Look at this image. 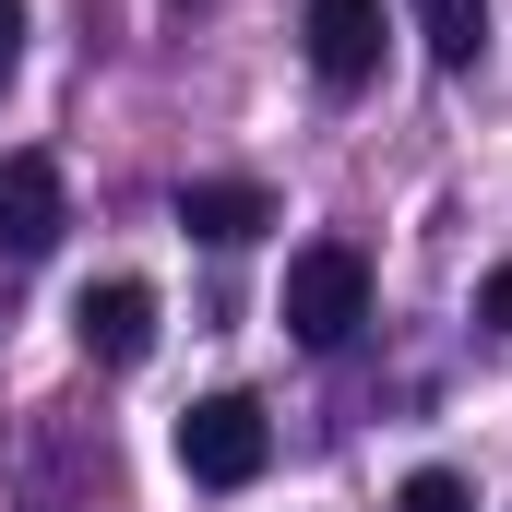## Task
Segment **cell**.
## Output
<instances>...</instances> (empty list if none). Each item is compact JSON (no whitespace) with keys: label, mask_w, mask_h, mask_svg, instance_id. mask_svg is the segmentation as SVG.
I'll return each mask as SVG.
<instances>
[{"label":"cell","mask_w":512,"mask_h":512,"mask_svg":"<svg viewBox=\"0 0 512 512\" xmlns=\"http://www.w3.org/2000/svg\"><path fill=\"white\" fill-rule=\"evenodd\" d=\"M310 72L334 96H358L382 72V0H310Z\"/></svg>","instance_id":"5"},{"label":"cell","mask_w":512,"mask_h":512,"mask_svg":"<svg viewBox=\"0 0 512 512\" xmlns=\"http://www.w3.org/2000/svg\"><path fill=\"white\" fill-rule=\"evenodd\" d=\"M358 322H370V251L358 239H310V251L286 262V334L310 358H334Z\"/></svg>","instance_id":"1"},{"label":"cell","mask_w":512,"mask_h":512,"mask_svg":"<svg viewBox=\"0 0 512 512\" xmlns=\"http://www.w3.org/2000/svg\"><path fill=\"white\" fill-rule=\"evenodd\" d=\"M393 512H477V501H465V477H453V465H417V477L393 489Z\"/></svg>","instance_id":"8"},{"label":"cell","mask_w":512,"mask_h":512,"mask_svg":"<svg viewBox=\"0 0 512 512\" xmlns=\"http://www.w3.org/2000/svg\"><path fill=\"white\" fill-rule=\"evenodd\" d=\"M477 322H489V334H512V262L489 274V286H477Z\"/></svg>","instance_id":"9"},{"label":"cell","mask_w":512,"mask_h":512,"mask_svg":"<svg viewBox=\"0 0 512 512\" xmlns=\"http://www.w3.org/2000/svg\"><path fill=\"white\" fill-rule=\"evenodd\" d=\"M417 12V48L441 60V72H477V48H489V0H405Z\"/></svg>","instance_id":"7"},{"label":"cell","mask_w":512,"mask_h":512,"mask_svg":"<svg viewBox=\"0 0 512 512\" xmlns=\"http://www.w3.org/2000/svg\"><path fill=\"white\" fill-rule=\"evenodd\" d=\"M72 334H84L96 370H143V358H155V286H143V274L84 286V298H72Z\"/></svg>","instance_id":"4"},{"label":"cell","mask_w":512,"mask_h":512,"mask_svg":"<svg viewBox=\"0 0 512 512\" xmlns=\"http://www.w3.org/2000/svg\"><path fill=\"white\" fill-rule=\"evenodd\" d=\"M262 453H274V417H262L251 393H203V405L179 417V465H191V489H251Z\"/></svg>","instance_id":"2"},{"label":"cell","mask_w":512,"mask_h":512,"mask_svg":"<svg viewBox=\"0 0 512 512\" xmlns=\"http://www.w3.org/2000/svg\"><path fill=\"white\" fill-rule=\"evenodd\" d=\"M179 227H191L203 251H239V239L274 227V203H262V179H191V191H179Z\"/></svg>","instance_id":"6"},{"label":"cell","mask_w":512,"mask_h":512,"mask_svg":"<svg viewBox=\"0 0 512 512\" xmlns=\"http://www.w3.org/2000/svg\"><path fill=\"white\" fill-rule=\"evenodd\" d=\"M12 60H24V0H0V84H12Z\"/></svg>","instance_id":"10"},{"label":"cell","mask_w":512,"mask_h":512,"mask_svg":"<svg viewBox=\"0 0 512 512\" xmlns=\"http://www.w3.org/2000/svg\"><path fill=\"white\" fill-rule=\"evenodd\" d=\"M60 227H72V191H60V155L12 143V155H0V251H12V262H36V251H60Z\"/></svg>","instance_id":"3"}]
</instances>
